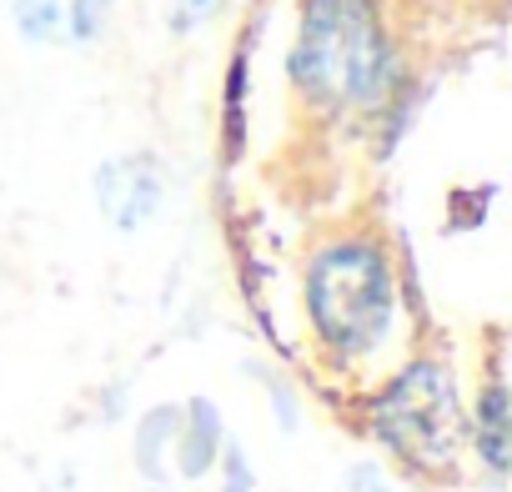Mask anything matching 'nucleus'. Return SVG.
I'll return each mask as SVG.
<instances>
[{"label":"nucleus","mask_w":512,"mask_h":492,"mask_svg":"<svg viewBox=\"0 0 512 492\" xmlns=\"http://www.w3.org/2000/svg\"><path fill=\"white\" fill-rule=\"evenodd\" d=\"M307 307L317 337L332 357H372V347L392 332V267L372 241H337L307 272Z\"/></svg>","instance_id":"nucleus-1"},{"label":"nucleus","mask_w":512,"mask_h":492,"mask_svg":"<svg viewBox=\"0 0 512 492\" xmlns=\"http://www.w3.org/2000/svg\"><path fill=\"white\" fill-rule=\"evenodd\" d=\"M342 492H392V482H387L377 467H357V472L342 482Z\"/></svg>","instance_id":"nucleus-4"},{"label":"nucleus","mask_w":512,"mask_h":492,"mask_svg":"<svg viewBox=\"0 0 512 492\" xmlns=\"http://www.w3.org/2000/svg\"><path fill=\"white\" fill-rule=\"evenodd\" d=\"M106 0H21V21L36 36H96Z\"/></svg>","instance_id":"nucleus-3"},{"label":"nucleus","mask_w":512,"mask_h":492,"mask_svg":"<svg viewBox=\"0 0 512 492\" xmlns=\"http://www.w3.org/2000/svg\"><path fill=\"white\" fill-rule=\"evenodd\" d=\"M387 392H392V397H387L382 412H377L382 442H387L402 462H412V467H422V472L442 467L437 477H452L447 467H452V452H457V442H462V422H457V402H452L447 377H442L437 367L417 362V367H407Z\"/></svg>","instance_id":"nucleus-2"}]
</instances>
